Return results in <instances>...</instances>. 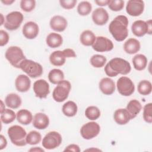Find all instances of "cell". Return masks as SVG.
I'll return each mask as SVG.
<instances>
[{"label":"cell","instance_id":"cell-1","mask_svg":"<svg viewBox=\"0 0 152 152\" xmlns=\"http://www.w3.org/2000/svg\"><path fill=\"white\" fill-rule=\"evenodd\" d=\"M128 19L124 15L116 16L109 24V30L118 42L124 40L128 35Z\"/></svg>","mask_w":152,"mask_h":152},{"label":"cell","instance_id":"cell-2","mask_svg":"<svg viewBox=\"0 0 152 152\" xmlns=\"http://www.w3.org/2000/svg\"><path fill=\"white\" fill-rule=\"evenodd\" d=\"M104 70L107 76L114 77L118 74H128L131 70V66L127 61L121 58H114L106 65Z\"/></svg>","mask_w":152,"mask_h":152},{"label":"cell","instance_id":"cell-3","mask_svg":"<svg viewBox=\"0 0 152 152\" xmlns=\"http://www.w3.org/2000/svg\"><path fill=\"white\" fill-rule=\"evenodd\" d=\"M8 135L11 142L16 146L23 147L27 144L26 130L21 126L13 125L8 129Z\"/></svg>","mask_w":152,"mask_h":152},{"label":"cell","instance_id":"cell-4","mask_svg":"<svg viewBox=\"0 0 152 152\" xmlns=\"http://www.w3.org/2000/svg\"><path fill=\"white\" fill-rule=\"evenodd\" d=\"M20 68L31 78H36L42 75L43 74L42 66L32 60L24 59L20 65Z\"/></svg>","mask_w":152,"mask_h":152},{"label":"cell","instance_id":"cell-5","mask_svg":"<svg viewBox=\"0 0 152 152\" xmlns=\"http://www.w3.org/2000/svg\"><path fill=\"white\" fill-rule=\"evenodd\" d=\"M5 56L10 64L17 68H20L21 62L26 59L22 49L15 46L9 47L5 52Z\"/></svg>","mask_w":152,"mask_h":152},{"label":"cell","instance_id":"cell-6","mask_svg":"<svg viewBox=\"0 0 152 152\" xmlns=\"http://www.w3.org/2000/svg\"><path fill=\"white\" fill-rule=\"evenodd\" d=\"M71 89V85L70 82L64 80L59 83L54 88L52 93L53 99L59 103L65 101L68 98Z\"/></svg>","mask_w":152,"mask_h":152},{"label":"cell","instance_id":"cell-7","mask_svg":"<svg viewBox=\"0 0 152 152\" xmlns=\"http://www.w3.org/2000/svg\"><path fill=\"white\" fill-rule=\"evenodd\" d=\"M24 19L23 14L19 11H12L8 13L5 19L4 27L8 30L12 31L20 27Z\"/></svg>","mask_w":152,"mask_h":152},{"label":"cell","instance_id":"cell-8","mask_svg":"<svg viewBox=\"0 0 152 152\" xmlns=\"http://www.w3.org/2000/svg\"><path fill=\"white\" fill-rule=\"evenodd\" d=\"M62 141L61 134L56 131L49 132L43 138L42 146L47 150H53L58 147Z\"/></svg>","mask_w":152,"mask_h":152},{"label":"cell","instance_id":"cell-9","mask_svg":"<svg viewBox=\"0 0 152 152\" xmlns=\"http://www.w3.org/2000/svg\"><path fill=\"white\" fill-rule=\"evenodd\" d=\"M131 30L133 34L137 37H142L145 34H151V20L147 21L142 20H136L131 26Z\"/></svg>","mask_w":152,"mask_h":152},{"label":"cell","instance_id":"cell-10","mask_svg":"<svg viewBox=\"0 0 152 152\" xmlns=\"http://www.w3.org/2000/svg\"><path fill=\"white\" fill-rule=\"evenodd\" d=\"M118 92L124 96H131L135 90V86L132 81L127 77H120L116 83Z\"/></svg>","mask_w":152,"mask_h":152},{"label":"cell","instance_id":"cell-11","mask_svg":"<svg viewBox=\"0 0 152 152\" xmlns=\"http://www.w3.org/2000/svg\"><path fill=\"white\" fill-rule=\"evenodd\" d=\"M100 131L99 125L95 122H89L83 125L80 129L82 137L86 140H91L98 135Z\"/></svg>","mask_w":152,"mask_h":152},{"label":"cell","instance_id":"cell-12","mask_svg":"<svg viewBox=\"0 0 152 152\" xmlns=\"http://www.w3.org/2000/svg\"><path fill=\"white\" fill-rule=\"evenodd\" d=\"M93 49L99 52L110 51L113 48V44L112 40L103 36L96 37V40L92 45Z\"/></svg>","mask_w":152,"mask_h":152},{"label":"cell","instance_id":"cell-13","mask_svg":"<svg viewBox=\"0 0 152 152\" xmlns=\"http://www.w3.org/2000/svg\"><path fill=\"white\" fill-rule=\"evenodd\" d=\"M144 10V2L141 0H129L126 6V12L131 16L140 15Z\"/></svg>","mask_w":152,"mask_h":152},{"label":"cell","instance_id":"cell-14","mask_svg":"<svg viewBox=\"0 0 152 152\" xmlns=\"http://www.w3.org/2000/svg\"><path fill=\"white\" fill-rule=\"evenodd\" d=\"M33 91L37 97L45 99L50 93L49 85L45 80H38L33 84Z\"/></svg>","mask_w":152,"mask_h":152},{"label":"cell","instance_id":"cell-15","mask_svg":"<svg viewBox=\"0 0 152 152\" xmlns=\"http://www.w3.org/2000/svg\"><path fill=\"white\" fill-rule=\"evenodd\" d=\"M109 14L106 10L103 8H97L92 13V20L94 24L98 26H103L109 20Z\"/></svg>","mask_w":152,"mask_h":152},{"label":"cell","instance_id":"cell-16","mask_svg":"<svg viewBox=\"0 0 152 152\" xmlns=\"http://www.w3.org/2000/svg\"><path fill=\"white\" fill-rule=\"evenodd\" d=\"M39 28L37 23L33 21H28L23 27L22 32L24 36L28 39H33L39 34Z\"/></svg>","mask_w":152,"mask_h":152},{"label":"cell","instance_id":"cell-17","mask_svg":"<svg viewBox=\"0 0 152 152\" xmlns=\"http://www.w3.org/2000/svg\"><path fill=\"white\" fill-rule=\"evenodd\" d=\"M50 26L51 28L56 31L62 32L67 27V20L62 16L55 15L50 20Z\"/></svg>","mask_w":152,"mask_h":152},{"label":"cell","instance_id":"cell-18","mask_svg":"<svg viewBox=\"0 0 152 152\" xmlns=\"http://www.w3.org/2000/svg\"><path fill=\"white\" fill-rule=\"evenodd\" d=\"M31 86V81L29 77L24 74L17 76L15 81V86L17 91L24 93L27 91Z\"/></svg>","mask_w":152,"mask_h":152},{"label":"cell","instance_id":"cell-19","mask_svg":"<svg viewBox=\"0 0 152 152\" xmlns=\"http://www.w3.org/2000/svg\"><path fill=\"white\" fill-rule=\"evenodd\" d=\"M99 88L104 94L111 95L115 90V82L110 78H103L99 82Z\"/></svg>","mask_w":152,"mask_h":152},{"label":"cell","instance_id":"cell-20","mask_svg":"<svg viewBox=\"0 0 152 152\" xmlns=\"http://www.w3.org/2000/svg\"><path fill=\"white\" fill-rule=\"evenodd\" d=\"M49 124V117L43 113H37L33 119V125L38 129H46Z\"/></svg>","mask_w":152,"mask_h":152},{"label":"cell","instance_id":"cell-21","mask_svg":"<svg viewBox=\"0 0 152 152\" xmlns=\"http://www.w3.org/2000/svg\"><path fill=\"white\" fill-rule=\"evenodd\" d=\"M115 121L119 125H125L131 119L130 115L126 109H118L113 114Z\"/></svg>","mask_w":152,"mask_h":152},{"label":"cell","instance_id":"cell-22","mask_svg":"<svg viewBox=\"0 0 152 152\" xmlns=\"http://www.w3.org/2000/svg\"><path fill=\"white\" fill-rule=\"evenodd\" d=\"M141 48L140 42L134 38L128 39L124 45V49L125 52L128 54H135L138 52Z\"/></svg>","mask_w":152,"mask_h":152},{"label":"cell","instance_id":"cell-23","mask_svg":"<svg viewBox=\"0 0 152 152\" xmlns=\"http://www.w3.org/2000/svg\"><path fill=\"white\" fill-rule=\"evenodd\" d=\"M66 58L63 50H56L50 55L49 61L53 65L59 66L65 64Z\"/></svg>","mask_w":152,"mask_h":152},{"label":"cell","instance_id":"cell-24","mask_svg":"<svg viewBox=\"0 0 152 152\" xmlns=\"http://www.w3.org/2000/svg\"><path fill=\"white\" fill-rule=\"evenodd\" d=\"M46 42L49 47L51 48H56L61 46L63 42V39L58 33H50L47 36Z\"/></svg>","mask_w":152,"mask_h":152},{"label":"cell","instance_id":"cell-25","mask_svg":"<svg viewBox=\"0 0 152 152\" xmlns=\"http://www.w3.org/2000/svg\"><path fill=\"white\" fill-rule=\"evenodd\" d=\"M126 109L130 115L131 119H132L135 118L140 112L142 109V106L141 103L138 100L136 99H133L128 102Z\"/></svg>","mask_w":152,"mask_h":152},{"label":"cell","instance_id":"cell-26","mask_svg":"<svg viewBox=\"0 0 152 152\" xmlns=\"http://www.w3.org/2000/svg\"><path fill=\"white\" fill-rule=\"evenodd\" d=\"M16 119L20 124L27 125L31 122L33 118L31 112L27 109H21L17 112Z\"/></svg>","mask_w":152,"mask_h":152},{"label":"cell","instance_id":"cell-27","mask_svg":"<svg viewBox=\"0 0 152 152\" xmlns=\"http://www.w3.org/2000/svg\"><path fill=\"white\" fill-rule=\"evenodd\" d=\"M5 104L10 108L17 109L21 104V99L19 95L16 93L8 94L5 99Z\"/></svg>","mask_w":152,"mask_h":152},{"label":"cell","instance_id":"cell-28","mask_svg":"<svg viewBox=\"0 0 152 152\" xmlns=\"http://www.w3.org/2000/svg\"><path fill=\"white\" fill-rule=\"evenodd\" d=\"M96 37L94 33L89 30L83 31L80 34V40L82 45L90 46H92L96 40Z\"/></svg>","mask_w":152,"mask_h":152},{"label":"cell","instance_id":"cell-29","mask_svg":"<svg viewBox=\"0 0 152 152\" xmlns=\"http://www.w3.org/2000/svg\"><path fill=\"white\" fill-rule=\"evenodd\" d=\"M132 62L134 68L136 70L142 71L147 66V58L144 55L137 54L133 57Z\"/></svg>","mask_w":152,"mask_h":152},{"label":"cell","instance_id":"cell-30","mask_svg":"<svg viewBox=\"0 0 152 152\" xmlns=\"http://www.w3.org/2000/svg\"><path fill=\"white\" fill-rule=\"evenodd\" d=\"M62 110L64 115L68 117H72L77 114L78 107L74 102L69 100L63 104Z\"/></svg>","mask_w":152,"mask_h":152},{"label":"cell","instance_id":"cell-31","mask_svg":"<svg viewBox=\"0 0 152 152\" xmlns=\"http://www.w3.org/2000/svg\"><path fill=\"white\" fill-rule=\"evenodd\" d=\"M48 79L49 81L53 84H58L64 79V74L59 69H53L48 74Z\"/></svg>","mask_w":152,"mask_h":152},{"label":"cell","instance_id":"cell-32","mask_svg":"<svg viewBox=\"0 0 152 152\" xmlns=\"http://www.w3.org/2000/svg\"><path fill=\"white\" fill-rule=\"evenodd\" d=\"M137 90L141 95L147 96L150 94L152 91V85L151 82L145 80L141 81L138 84Z\"/></svg>","mask_w":152,"mask_h":152},{"label":"cell","instance_id":"cell-33","mask_svg":"<svg viewBox=\"0 0 152 152\" xmlns=\"http://www.w3.org/2000/svg\"><path fill=\"white\" fill-rule=\"evenodd\" d=\"M1 114V120L5 124H8L12 122L16 118V114L15 112L10 109H5Z\"/></svg>","mask_w":152,"mask_h":152},{"label":"cell","instance_id":"cell-34","mask_svg":"<svg viewBox=\"0 0 152 152\" xmlns=\"http://www.w3.org/2000/svg\"><path fill=\"white\" fill-rule=\"evenodd\" d=\"M85 115L88 119L94 121L100 117V111L97 107L90 106L86 108L85 110Z\"/></svg>","mask_w":152,"mask_h":152},{"label":"cell","instance_id":"cell-35","mask_svg":"<svg viewBox=\"0 0 152 152\" xmlns=\"http://www.w3.org/2000/svg\"><path fill=\"white\" fill-rule=\"evenodd\" d=\"M42 140L41 134L36 131H31L29 132L26 136L27 144L30 145H36L39 144Z\"/></svg>","mask_w":152,"mask_h":152},{"label":"cell","instance_id":"cell-36","mask_svg":"<svg viewBox=\"0 0 152 152\" xmlns=\"http://www.w3.org/2000/svg\"><path fill=\"white\" fill-rule=\"evenodd\" d=\"M106 58L102 55L96 54L93 55L90 60L91 65L94 68H102L106 62Z\"/></svg>","mask_w":152,"mask_h":152},{"label":"cell","instance_id":"cell-37","mask_svg":"<svg viewBox=\"0 0 152 152\" xmlns=\"http://www.w3.org/2000/svg\"><path fill=\"white\" fill-rule=\"evenodd\" d=\"M92 10L91 4L88 1L80 2L77 7V12L80 15L85 16L90 13Z\"/></svg>","mask_w":152,"mask_h":152},{"label":"cell","instance_id":"cell-38","mask_svg":"<svg viewBox=\"0 0 152 152\" xmlns=\"http://www.w3.org/2000/svg\"><path fill=\"white\" fill-rule=\"evenodd\" d=\"M36 7V1L34 0H21L20 2V7L25 12L32 11Z\"/></svg>","mask_w":152,"mask_h":152},{"label":"cell","instance_id":"cell-39","mask_svg":"<svg viewBox=\"0 0 152 152\" xmlns=\"http://www.w3.org/2000/svg\"><path fill=\"white\" fill-rule=\"evenodd\" d=\"M152 103H149L146 104L144 107L143 110V119L144 120L148 123L151 124L152 122Z\"/></svg>","mask_w":152,"mask_h":152},{"label":"cell","instance_id":"cell-40","mask_svg":"<svg viewBox=\"0 0 152 152\" xmlns=\"http://www.w3.org/2000/svg\"><path fill=\"white\" fill-rule=\"evenodd\" d=\"M124 1L122 0H110L108 4L109 8L113 11H119L122 10Z\"/></svg>","mask_w":152,"mask_h":152},{"label":"cell","instance_id":"cell-41","mask_svg":"<svg viewBox=\"0 0 152 152\" xmlns=\"http://www.w3.org/2000/svg\"><path fill=\"white\" fill-rule=\"evenodd\" d=\"M61 6L66 10H70L75 7L77 4V0H60Z\"/></svg>","mask_w":152,"mask_h":152},{"label":"cell","instance_id":"cell-42","mask_svg":"<svg viewBox=\"0 0 152 152\" xmlns=\"http://www.w3.org/2000/svg\"><path fill=\"white\" fill-rule=\"evenodd\" d=\"M9 35L8 33L3 30H0V46H4L9 41Z\"/></svg>","mask_w":152,"mask_h":152},{"label":"cell","instance_id":"cell-43","mask_svg":"<svg viewBox=\"0 0 152 152\" xmlns=\"http://www.w3.org/2000/svg\"><path fill=\"white\" fill-rule=\"evenodd\" d=\"M64 151H74V152H80V147L77 144H70L69 145H68L67 147H66V148H65V150H64Z\"/></svg>","mask_w":152,"mask_h":152},{"label":"cell","instance_id":"cell-44","mask_svg":"<svg viewBox=\"0 0 152 152\" xmlns=\"http://www.w3.org/2000/svg\"><path fill=\"white\" fill-rule=\"evenodd\" d=\"M66 58H75L76 57V53L75 51L72 49H65L63 50Z\"/></svg>","mask_w":152,"mask_h":152},{"label":"cell","instance_id":"cell-45","mask_svg":"<svg viewBox=\"0 0 152 152\" xmlns=\"http://www.w3.org/2000/svg\"><path fill=\"white\" fill-rule=\"evenodd\" d=\"M0 139H1L0 150H2L6 147V146L7 145V139L2 135H0Z\"/></svg>","mask_w":152,"mask_h":152},{"label":"cell","instance_id":"cell-46","mask_svg":"<svg viewBox=\"0 0 152 152\" xmlns=\"http://www.w3.org/2000/svg\"><path fill=\"white\" fill-rule=\"evenodd\" d=\"M110 0H96L95 3L99 6H106L108 5Z\"/></svg>","mask_w":152,"mask_h":152},{"label":"cell","instance_id":"cell-47","mask_svg":"<svg viewBox=\"0 0 152 152\" xmlns=\"http://www.w3.org/2000/svg\"><path fill=\"white\" fill-rule=\"evenodd\" d=\"M28 151H45V150L43 148H41L40 147H37L31 148Z\"/></svg>","mask_w":152,"mask_h":152},{"label":"cell","instance_id":"cell-48","mask_svg":"<svg viewBox=\"0 0 152 152\" xmlns=\"http://www.w3.org/2000/svg\"><path fill=\"white\" fill-rule=\"evenodd\" d=\"M1 2L3 3V4H5V5H10V4H11L12 3H13L14 2H15V1H14V0H12V1H9V0H5V1H1Z\"/></svg>","mask_w":152,"mask_h":152},{"label":"cell","instance_id":"cell-49","mask_svg":"<svg viewBox=\"0 0 152 152\" xmlns=\"http://www.w3.org/2000/svg\"><path fill=\"white\" fill-rule=\"evenodd\" d=\"M1 113L5 110V105L4 104L2 100H1Z\"/></svg>","mask_w":152,"mask_h":152},{"label":"cell","instance_id":"cell-50","mask_svg":"<svg viewBox=\"0 0 152 152\" xmlns=\"http://www.w3.org/2000/svg\"><path fill=\"white\" fill-rule=\"evenodd\" d=\"M1 26L4 23L3 22V20H4V17H3V15L2 14H1Z\"/></svg>","mask_w":152,"mask_h":152}]
</instances>
